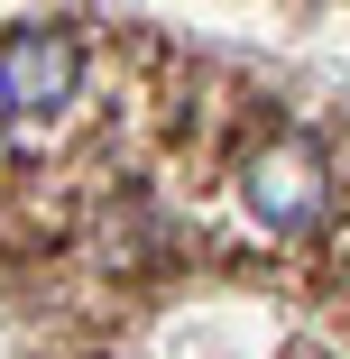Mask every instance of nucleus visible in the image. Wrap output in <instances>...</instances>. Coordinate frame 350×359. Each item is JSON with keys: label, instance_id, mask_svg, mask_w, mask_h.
I'll use <instances>...</instances> for the list:
<instances>
[{"label": "nucleus", "instance_id": "nucleus-1", "mask_svg": "<svg viewBox=\"0 0 350 359\" xmlns=\"http://www.w3.org/2000/svg\"><path fill=\"white\" fill-rule=\"evenodd\" d=\"M83 83V46L65 28H10L0 37V102L10 120H55Z\"/></svg>", "mask_w": 350, "mask_h": 359}, {"label": "nucleus", "instance_id": "nucleus-2", "mask_svg": "<svg viewBox=\"0 0 350 359\" xmlns=\"http://www.w3.org/2000/svg\"><path fill=\"white\" fill-rule=\"evenodd\" d=\"M249 212L267 231H304L323 212V157L304 148V138H276V148L249 157Z\"/></svg>", "mask_w": 350, "mask_h": 359}, {"label": "nucleus", "instance_id": "nucleus-3", "mask_svg": "<svg viewBox=\"0 0 350 359\" xmlns=\"http://www.w3.org/2000/svg\"><path fill=\"white\" fill-rule=\"evenodd\" d=\"M0 120H10V102H0Z\"/></svg>", "mask_w": 350, "mask_h": 359}]
</instances>
